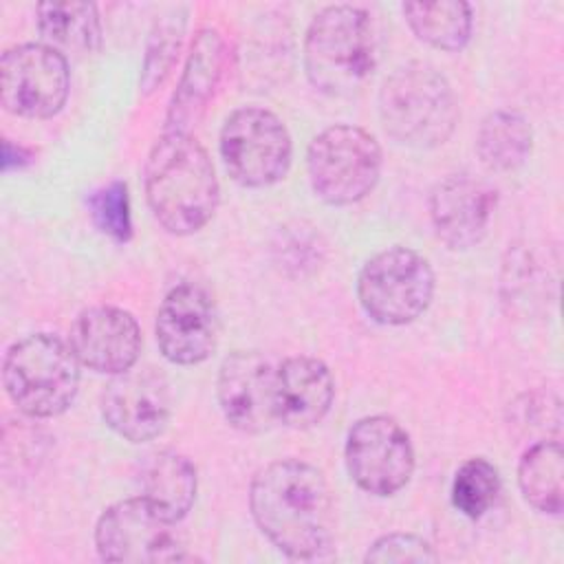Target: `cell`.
Returning <instances> with one entry per match:
<instances>
[{
  "mask_svg": "<svg viewBox=\"0 0 564 564\" xmlns=\"http://www.w3.org/2000/svg\"><path fill=\"white\" fill-rule=\"evenodd\" d=\"M29 161H31V152L24 145H15L9 139H4V143H2V167H4V172L24 167Z\"/></svg>",
  "mask_w": 564,
  "mask_h": 564,
  "instance_id": "83f0119b",
  "label": "cell"
},
{
  "mask_svg": "<svg viewBox=\"0 0 564 564\" xmlns=\"http://www.w3.org/2000/svg\"><path fill=\"white\" fill-rule=\"evenodd\" d=\"M218 145L229 176L245 187H269L291 167V134L278 115L260 106L234 110L220 128Z\"/></svg>",
  "mask_w": 564,
  "mask_h": 564,
  "instance_id": "ba28073f",
  "label": "cell"
},
{
  "mask_svg": "<svg viewBox=\"0 0 564 564\" xmlns=\"http://www.w3.org/2000/svg\"><path fill=\"white\" fill-rule=\"evenodd\" d=\"M500 494V474L482 456L465 460L452 480V505L467 518H482Z\"/></svg>",
  "mask_w": 564,
  "mask_h": 564,
  "instance_id": "cb8c5ba5",
  "label": "cell"
},
{
  "mask_svg": "<svg viewBox=\"0 0 564 564\" xmlns=\"http://www.w3.org/2000/svg\"><path fill=\"white\" fill-rule=\"evenodd\" d=\"M249 509L267 540L293 560H317L335 538V502L324 474L300 458L264 465L251 480Z\"/></svg>",
  "mask_w": 564,
  "mask_h": 564,
  "instance_id": "6da1fadb",
  "label": "cell"
},
{
  "mask_svg": "<svg viewBox=\"0 0 564 564\" xmlns=\"http://www.w3.org/2000/svg\"><path fill=\"white\" fill-rule=\"evenodd\" d=\"M37 29L44 44L53 46L62 55H90L101 46V20L97 4L93 2H40Z\"/></svg>",
  "mask_w": 564,
  "mask_h": 564,
  "instance_id": "ffe728a7",
  "label": "cell"
},
{
  "mask_svg": "<svg viewBox=\"0 0 564 564\" xmlns=\"http://www.w3.org/2000/svg\"><path fill=\"white\" fill-rule=\"evenodd\" d=\"M196 467L183 454L163 449L141 467V496L167 520L181 522L196 500Z\"/></svg>",
  "mask_w": 564,
  "mask_h": 564,
  "instance_id": "d6986e66",
  "label": "cell"
},
{
  "mask_svg": "<svg viewBox=\"0 0 564 564\" xmlns=\"http://www.w3.org/2000/svg\"><path fill=\"white\" fill-rule=\"evenodd\" d=\"M70 90L68 59L44 42L11 46L0 59V101L11 115L48 119L57 115Z\"/></svg>",
  "mask_w": 564,
  "mask_h": 564,
  "instance_id": "30bf717a",
  "label": "cell"
},
{
  "mask_svg": "<svg viewBox=\"0 0 564 564\" xmlns=\"http://www.w3.org/2000/svg\"><path fill=\"white\" fill-rule=\"evenodd\" d=\"M79 366L70 344L51 333H33L7 348L2 383L22 414L51 419L66 412L75 401Z\"/></svg>",
  "mask_w": 564,
  "mask_h": 564,
  "instance_id": "5b68a950",
  "label": "cell"
},
{
  "mask_svg": "<svg viewBox=\"0 0 564 564\" xmlns=\"http://www.w3.org/2000/svg\"><path fill=\"white\" fill-rule=\"evenodd\" d=\"M218 403L227 423L247 434L271 430L275 419V366L258 350H236L218 370Z\"/></svg>",
  "mask_w": 564,
  "mask_h": 564,
  "instance_id": "5bb4252c",
  "label": "cell"
},
{
  "mask_svg": "<svg viewBox=\"0 0 564 564\" xmlns=\"http://www.w3.org/2000/svg\"><path fill=\"white\" fill-rule=\"evenodd\" d=\"M377 31L370 13L355 4L324 7L304 35V70L326 95L359 90L377 68Z\"/></svg>",
  "mask_w": 564,
  "mask_h": 564,
  "instance_id": "3957f363",
  "label": "cell"
},
{
  "mask_svg": "<svg viewBox=\"0 0 564 564\" xmlns=\"http://www.w3.org/2000/svg\"><path fill=\"white\" fill-rule=\"evenodd\" d=\"M95 546L104 562L159 564L187 557L176 522L159 513L143 496L119 500L99 516Z\"/></svg>",
  "mask_w": 564,
  "mask_h": 564,
  "instance_id": "9c48e42d",
  "label": "cell"
},
{
  "mask_svg": "<svg viewBox=\"0 0 564 564\" xmlns=\"http://www.w3.org/2000/svg\"><path fill=\"white\" fill-rule=\"evenodd\" d=\"M498 192L467 172L441 178L427 198L434 234L454 251L476 247L491 225Z\"/></svg>",
  "mask_w": 564,
  "mask_h": 564,
  "instance_id": "9a60e30c",
  "label": "cell"
},
{
  "mask_svg": "<svg viewBox=\"0 0 564 564\" xmlns=\"http://www.w3.org/2000/svg\"><path fill=\"white\" fill-rule=\"evenodd\" d=\"M99 405L112 432L130 443H145L165 430L172 397L156 368H130L110 379Z\"/></svg>",
  "mask_w": 564,
  "mask_h": 564,
  "instance_id": "4fadbf2b",
  "label": "cell"
},
{
  "mask_svg": "<svg viewBox=\"0 0 564 564\" xmlns=\"http://www.w3.org/2000/svg\"><path fill=\"white\" fill-rule=\"evenodd\" d=\"M346 469L372 496H394L414 471V447L405 427L386 414L364 416L346 436Z\"/></svg>",
  "mask_w": 564,
  "mask_h": 564,
  "instance_id": "8fae6325",
  "label": "cell"
},
{
  "mask_svg": "<svg viewBox=\"0 0 564 564\" xmlns=\"http://www.w3.org/2000/svg\"><path fill=\"white\" fill-rule=\"evenodd\" d=\"M156 344L161 355L176 366L205 361L218 344V311L212 295L194 284H176L156 313Z\"/></svg>",
  "mask_w": 564,
  "mask_h": 564,
  "instance_id": "7c38bea8",
  "label": "cell"
},
{
  "mask_svg": "<svg viewBox=\"0 0 564 564\" xmlns=\"http://www.w3.org/2000/svg\"><path fill=\"white\" fill-rule=\"evenodd\" d=\"M364 560L375 562V564H386V562L423 564V562H436L438 555L434 553V549L427 540H423L414 533H388L370 544Z\"/></svg>",
  "mask_w": 564,
  "mask_h": 564,
  "instance_id": "4316f807",
  "label": "cell"
},
{
  "mask_svg": "<svg viewBox=\"0 0 564 564\" xmlns=\"http://www.w3.org/2000/svg\"><path fill=\"white\" fill-rule=\"evenodd\" d=\"M68 344L82 366L115 377L139 361L141 328L119 306H90L75 317Z\"/></svg>",
  "mask_w": 564,
  "mask_h": 564,
  "instance_id": "2e32d148",
  "label": "cell"
},
{
  "mask_svg": "<svg viewBox=\"0 0 564 564\" xmlns=\"http://www.w3.org/2000/svg\"><path fill=\"white\" fill-rule=\"evenodd\" d=\"M434 295L427 258L410 247L375 253L359 271L357 297L366 315L383 326H403L421 317Z\"/></svg>",
  "mask_w": 564,
  "mask_h": 564,
  "instance_id": "52a82bcc",
  "label": "cell"
},
{
  "mask_svg": "<svg viewBox=\"0 0 564 564\" xmlns=\"http://www.w3.org/2000/svg\"><path fill=\"white\" fill-rule=\"evenodd\" d=\"M533 130L516 110L489 112L476 132V154L489 172L518 170L531 154Z\"/></svg>",
  "mask_w": 564,
  "mask_h": 564,
  "instance_id": "44dd1931",
  "label": "cell"
},
{
  "mask_svg": "<svg viewBox=\"0 0 564 564\" xmlns=\"http://www.w3.org/2000/svg\"><path fill=\"white\" fill-rule=\"evenodd\" d=\"M522 498L540 513L560 516L564 507V454L560 441H538L520 458Z\"/></svg>",
  "mask_w": 564,
  "mask_h": 564,
  "instance_id": "7402d4cb",
  "label": "cell"
},
{
  "mask_svg": "<svg viewBox=\"0 0 564 564\" xmlns=\"http://www.w3.org/2000/svg\"><path fill=\"white\" fill-rule=\"evenodd\" d=\"M88 214L101 234L117 242L132 238V214L130 194L123 181H110L88 194Z\"/></svg>",
  "mask_w": 564,
  "mask_h": 564,
  "instance_id": "484cf974",
  "label": "cell"
},
{
  "mask_svg": "<svg viewBox=\"0 0 564 564\" xmlns=\"http://www.w3.org/2000/svg\"><path fill=\"white\" fill-rule=\"evenodd\" d=\"M185 33V18L172 13L167 18H159L150 31V40L145 46V59L141 68V88L143 93L156 90L170 75Z\"/></svg>",
  "mask_w": 564,
  "mask_h": 564,
  "instance_id": "d4e9b609",
  "label": "cell"
},
{
  "mask_svg": "<svg viewBox=\"0 0 564 564\" xmlns=\"http://www.w3.org/2000/svg\"><path fill=\"white\" fill-rule=\"evenodd\" d=\"M379 117L397 143L430 150L452 137L458 104L441 70L425 62H410L386 77L379 90Z\"/></svg>",
  "mask_w": 564,
  "mask_h": 564,
  "instance_id": "277c9868",
  "label": "cell"
},
{
  "mask_svg": "<svg viewBox=\"0 0 564 564\" xmlns=\"http://www.w3.org/2000/svg\"><path fill=\"white\" fill-rule=\"evenodd\" d=\"M227 62V46L216 29H200L192 42L183 75L170 99L165 130L189 132L214 97Z\"/></svg>",
  "mask_w": 564,
  "mask_h": 564,
  "instance_id": "e0dca14e",
  "label": "cell"
},
{
  "mask_svg": "<svg viewBox=\"0 0 564 564\" xmlns=\"http://www.w3.org/2000/svg\"><path fill=\"white\" fill-rule=\"evenodd\" d=\"M381 163L377 139L350 123L324 128L306 150L311 187L328 205H352L366 198L379 181Z\"/></svg>",
  "mask_w": 564,
  "mask_h": 564,
  "instance_id": "8992f818",
  "label": "cell"
},
{
  "mask_svg": "<svg viewBox=\"0 0 564 564\" xmlns=\"http://www.w3.org/2000/svg\"><path fill=\"white\" fill-rule=\"evenodd\" d=\"M335 381L328 366L315 357H286L275 366V419L280 425L306 430L330 410Z\"/></svg>",
  "mask_w": 564,
  "mask_h": 564,
  "instance_id": "ac0fdd59",
  "label": "cell"
},
{
  "mask_svg": "<svg viewBox=\"0 0 564 564\" xmlns=\"http://www.w3.org/2000/svg\"><path fill=\"white\" fill-rule=\"evenodd\" d=\"M143 183L154 218L174 236L196 234L218 207L214 163L192 132L163 130L145 159Z\"/></svg>",
  "mask_w": 564,
  "mask_h": 564,
  "instance_id": "7a4b0ae2",
  "label": "cell"
},
{
  "mask_svg": "<svg viewBox=\"0 0 564 564\" xmlns=\"http://www.w3.org/2000/svg\"><path fill=\"white\" fill-rule=\"evenodd\" d=\"M412 33L438 48V51H460L471 37L474 15L471 4L463 0H436V2H405L401 7Z\"/></svg>",
  "mask_w": 564,
  "mask_h": 564,
  "instance_id": "603a6c76",
  "label": "cell"
}]
</instances>
